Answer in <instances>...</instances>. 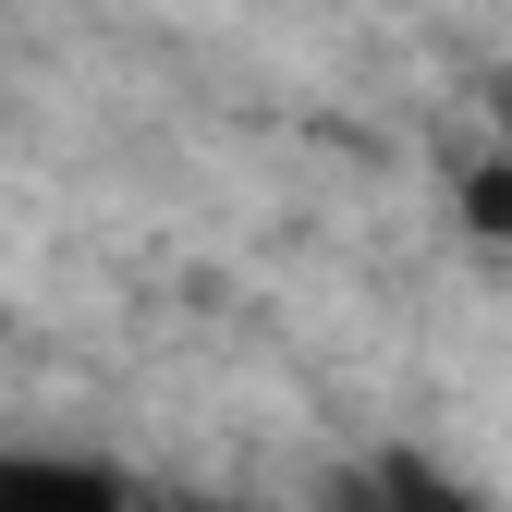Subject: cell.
<instances>
[{
  "label": "cell",
  "instance_id": "obj_5",
  "mask_svg": "<svg viewBox=\"0 0 512 512\" xmlns=\"http://www.w3.org/2000/svg\"><path fill=\"white\" fill-rule=\"evenodd\" d=\"M147 512H220V500H147Z\"/></svg>",
  "mask_w": 512,
  "mask_h": 512
},
{
  "label": "cell",
  "instance_id": "obj_1",
  "mask_svg": "<svg viewBox=\"0 0 512 512\" xmlns=\"http://www.w3.org/2000/svg\"><path fill=\"white\" fill-rule=\"evenodd\" d=\"M0 512H147V500L86 452H0Z\"/></svg>",
  "mask_w": 512,
  "mask_h": 512
},
{
  "label": "cell",
  "instance_id": "obj_2",
  "mask_svg": "<svg viewBox=\"0 0 512 512\" xmlns=\"http://www.w3.org/2000/svg\"><path fill=\"white\" fill-rule=\"evenodd\" d=\"M366 488H378V512H488V488H476V476H452L439 452H378V464H366Z\"/></svg>",
  "mask_w": 512,
  "mask_h": 512
},
{
  "label": "cell",
  "instance_id": "obj_3",
  "mask_svg": "<svg viewBox=\"0 0 512 512\" xmlns=\"http://www.w3.org/2000/svg\"><path fill=\"white\" fill-rule=\"evenodd\" d=\"M452 208H464V220H476L488 244H512V159H500V147H488V159L464 171V196H452Z\"/></svg>",
  "mask_w": 512,
  "mask_h": 512
},
{
  "label": "cell",
  "instance_id": "obj_4",
  "mask_svg": "<svg viewBox=\"0 0 512 512\" xmlns=\"http://www.w3.org/2000/svg\"><path fill=\"white\" fill-rule=\"evenodd\" d=\"M488 122H500V159H512V74H500V98H488Z\"/></svg>",
  "mask_w": 512,
  "mask_h": 512
}]
</instances>
